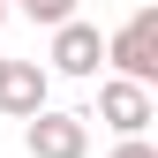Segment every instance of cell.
Masks as SVG:
<instances>
[{
    "mask_svg": "<svg viewBox=\"0 0 158 158\" xmlns=\"http://www.w3.org/2000/svg\"><path fill=\"white\" fill-rule=\"evenodd\" d=\"M106 60L128 75V83H158V8H135L121 30L106 38Z\"/></svg>",
    "mask_w": 158,
    "mask_h": 158,
    "instance_id": "obj_1",
    "label": "cell"
},
{
    "mask_svg": "<svg viewBox=\"0 0 158 158\" xmlns=\"http://www.w3.org/2000/svg\"><path fill=\"white\" fill-rule=\"evenodd\" d=\"M23 143H30V158H83L90 151V113H30Z\"/></svg>",
    "mask_w": 158,
    "mask_h": 158,
    "instance_id": "obj_2",
    "label": "cell"
},
{
    "mask_svg": "<svg viewBox=\"0 0 158 158\" xmlns=\"http://www.w3.org/2000/svg\"><path fill=\"white\" fill-rule=\"evenodd\" d=\"M151 83H128V75H113V83L106 90H98V121H106L113 135H143L151 128Z\"/></svg>",
    "mask_w": 158,
    "mask_h": 158,
    "instance_id": "obj_3",
    "label": "cell"
},
{
    "mask_svg": "<svg viewBox=\"0 0 158 158\" xmlns=\"http://www.w3.org/2000/svg\"><path fill=\"white\" fill-rule=\"evenodd\" d=\"M98 60H106V38H98V23H53V68L60 75H98Z\"/></svg>",
    "mask_w": 158,
    "mask_h": 158,
    "instance_id": "obj_4",
    "label": "cell"
},
{
    "mask_svg": "<svg viewBox=\"0 0 158 158\" xmlns=\"http://www.w3.org/2000/svg\"><path fill=\"white\" fill-rule=\"evenodd\" d=\"M45 83H53V75L38 60H8V68H0V113H15V121L45 113Z\"/></svg>",
    "mask_w": 158,
    "mask_h": 158,
    "instance_id": "obj_5",
    "label": "cell"
},
{
    "mask_svg": "<svg viewBox=\"0 0 158 158\" xmlns=\"http://www.w3.org/2000/svg\"><path fill=\"white\" fill-rule=\"evenodd\" d=\"M15 8H23L30 23H45V30H53V23H68V15H75V0H15Z\"/></svg>",
    "mask_w": 158,
    "mask_h": 158,
    "instance_id": "obj_6",
    "label": "cell"
},
{
    "mask_svg": "<svg viewBox=\"0 0 158 158\" xmlns=\"http://www.w3.org/2000/svg\"><path fill=\"white\" fill-rule=\"evenodd\" d=\"M113 158H158V151L143 143V135H121V143H113Z\"/></svg>",
    "mask_w": 158,
    "mask_h": 158,
    "instance_id": "obj_7",
    "label": "cell"
},
{
    "mask_svg": "<svg viewBox=\"0 0 158 158\" xmlns=\"http://www.w3.org/2000/svg\"><path fill=\"white\" fill-rule=\"evenodd\" d=\"M0 23H8V0H0Z\"/></svg>",
    "mask_w": 158,
    "mask_h": 158,
    "instance_id": "obj_8",
    "label": "cell"
},
{
    "mask_svg": "<svg viewBox=\"0 0 158 158\" xmlns=\"http://www.w3.org/2000/svg\"><path fill=\"white\" fill-rule=\"evenodd\" d=\"M0 68H8V53H0Z\"/></svg>",
    "mask_w": 158,
    "mask_h": 158,
    "instance_id": "obj_9",
    "label": "cell"
}]
</instances>
